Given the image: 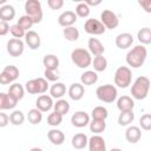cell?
Returning <instances> with one entry per match:
<instances>
[{
    "mask_svg": "<svg viewBox=\"0 0 151 151\" xmlns=\"http://www.w3.org/2000/svg\"><path fill=\"white\" fill-rule=\"evenodd\" d=\"M84 29L86 33L91 34V35H101L105 33L106 28L104 27V25L97 20V19H87L84 24Z\"/></svg>",
    "mask_w": 151,
    "mask_h": 151,
    "instance_id": "cell-9",
    "label": "cell"
},
{
    "mask_svg": "<svg viewBox=\"0 0 151 151\" xmlns=\"http://www.w3.org/2000/svg\"><path fill=\"white\" fill-rule=\"evenodd\" d=\"M132 72L127 66H119L114 72V84L120 88H126L131 85Z\"/></svg>",
    "mask_w": 151,
    "mask_h": 151,
    "instance_id": "cell-6",
    "label": "cell"
},
{
    "mask_svg": "<svg viewBox=\"0 0 151 151\" xmlns=\"http://www.w3.org/2000/svg\"><path fill=\"white\" fill-rule=\"evenodd\" d=\"M13 99H15L17 101L21 100L24 98V94H25V87L18 83H14L9 86L8 88V92H7Z\"/></svg>",
    "mask_w": 151,
    "mask_h": 151,
    "instance_id": "cell-25",
    "label": "cell"
},
{
    "mask_svg": "<svg viewBox=\"0 0 151 151\" xmlns=\"http://www.w3.org/2000/svg\"><path fill=\"white\" fill-rule=\"evenodd\" d=\"M110 151H123L122 149H118V147H113V149H111Z\"/></svg>",
    "mask_w": 151,
    "mask_h": 151,
    "instance_id": "cell-52",
    "label": "cell"
},
{
    "mask_svg": "<svg viewBox=\"0 0 151 151\" xmlns=\"http://www.w3.org/2000/svg\"><path fill=\"white\" fill-rule=\"evenodd\" d=\"M29 151H42V149H40V147H32Z\"/></svg>",
    "mask_w": 151,
    "mask_h": 151,
    "instance_id": "cell-51",
    "label": "cell"
},
{
    "mask_svg": "<svg viewBox=\"0 0 151 151\" xmlns=\"http://www.w3.org/2000/svg\"><path fill=\"white\" fill-rule=\"evenodd\" d=\"M85 4L90 7V6H97V5H100L101 1H100V0H98V1H85Z\"/></svg>",
    "mask_w": 151,
    "mask_h": 151,
    "instance_id": "cell-50",
    "label": "cell"
},
{
    "mask_svg": "<svg viewBox=\"0 0 151 151\" xmlns=\"http://www.w3.org/2000/svg\"><path fill=\"white\" fill-rule=\"evenodd\" d=\"M87 142H88V138L85 133H77L72 137V146L76 149V150H81L84 149L86 145H87Z\"/></svg>",
    "mask_w": 151,
    "mask_h": 151,
    "instance_id": "cell-28",
    "label": "cell"
},
{
    "mask_svg": "<svg viewBox=\"0 0 151 151\" xmlns=\"http://www.w3.org/2000/svg\"><path fill=\"white\" fill-rule=\"evenodd\" d=\"M137 39L138 41L144 46L151 44V29L150 27H143L138 31L137 33Z\"/></svg>",
    "mask_w": 151,
    "mask_h": 151,
    "instance_id": "cell-31",
    "label": "cell"
},
{
    "mask_svg": "<svg viewBox=\"0 0 151 151\" xmlns=\"http://www.w3.org/2000/svg\"><path fill=\"white\" fill-rule=\"evenodd\" d=\"M2 72H4L6 76H8V78H9L12 81L17 80L18 77H19V70H18V67L14 66V65H7V66L4 68Z\"/></svg>",
    "mask_w": 151,
    "mask_h": 151,
    "instance_id": "cell-40",
    "label": "cell"
},
{
    "mask_svg": "<svg viewBox=\"0 0 151 151\" xmlns=\"http://www.w3.org/2000/svg\"><path fill=\"white\" fill-rule=\"evenodd\" d=\"M25 122V114L22 111L20 110H14L11 114H9V123L12 125H15V126H19V125H22Z\"/></svg>",
    "mask_w": 151,
    "mask_h": 151,
    "instance_id": "cell-36",
    "label": "cell"
},
{
    "mask_svg": "<svg viewBox=\"0 0 151 151\" xmlns=\"http://www.w3.org/2000/svg\"><path fill=\"white\" fill-rule=\"evenodd\" d=\"M138 4L145 9V12H147V13L151 12V0H142Z\"/></svg>",
    "mask_w": 151,
    "mask_h": 151,
    "instance_id": "cell-48",
    "label": "cell"
},
{
    "mask_svg": "<svg viewBox=\"0 0 151 151\" xmlns=\"http://www.w3.org/2000/svg\"><path fill=\"white\" fill-rule=\"evenodd\" d=\"M11 83H12V80L8 78V76H6L4 72H1L0 73V84L1 85H8Z\"/></svg>",
    "mask_w": 151,
    "mask_h": 151,
    "instance_id": "cell-49",
    "label": "cell"
},
{
    "mask_svg": "<svg viewBox=\"0 0 151 151\" xmlns=\"http://www.w3.org/2000/svg\"><path fill=\"white\" fill-rule=\"evenodd\" d=\"M117 107L120 112L122 111H131L134 107V101L130 96H122L117 100Z\"/></svg>",
    "mask_w": 151,
    "mask_h": 151,
    "instance_id": "cell-23",
    "label": "cell"
},
{
    "mask_svg": "<svg viewBox=\"0 0 151 151\" xmlns=\"http://www.w3.org/2000/svg\"><path fill=\"white\" fill-rule=\"evenodd\" d=\"M66 93V86L65 84L63 83H54L51 87H50V94L52 98H55V99H61L63 96Z\"/></svg>",
    "mask_w": 151,
    "mask_h": 151,
    "instance_id": "cell-27",
    "label": "cell"
},
{
    "mask_svg": "<svg viewBox=\"0 0 151 151\" xmlns=\"http://www.w3.org/2000/svg\"><path fill=\"white\" fill-rule=\"evenodd\" d=\"M87 47H88V52L90 54H93L94 57L97 55H103L105 52V47L101 44V41L97 38H90L88 42H87Z\"/></svg>",
    "mask_w": 151,
    "mask_h": 151,
    "instance_id": "cell-16",
    "label": "cell"
},
{
    "mask_svg": "<svg viewBox=\"0 0 151 151\" xmlns=\"http://www.w3.org/2000/svg\"><path fill=\"white\" fill-rule=\"evenodd\" d=\"M71 60L79 68H86L91 65L92 57L90 52L85 48H74L71 53Z\"/></svg>",
    "mask_w": 151,
    "mask_h": 151,
    "instance_id": "cell-4",
    "label": "cell"
},
{
    "mask_svg": "<svg viewBox=\"0 0 151 151\" xmlns=\"http://www.w3.org/2000/svg\"><path fill=\"white\" fill-rule=\"evenodd\" d=\"M91 65L94 68V72H104L107 67V59L104 55H97L92 59Z\"/></svg>",
    "mask_w": 151,
    "mask_h": 151,
    "instance_id": "cell-29",
    "label": "cell"
},
{
    "mask_svg": "<svg viewBox=\"0 0 151 151\" xmlns=\"http://www.w3.org/2000/svg\"><path fill=\"white\" fill-rule=\"evenodd\" d=\"M116 46L120 50H126L129 48L132 42H133V37L131 33H127V32H124V33H120L116 37Z\"/></svg>",
    "mask_w": 151,
    "mask_h": 151,
    "instance_id": "cell-15",
    "label": "cell"
},
{
    "mask_svg": "<svg viewBox=\"0 0 151 151\" xmlns=\"http://www.w3.org/2000/svg\"><path fill=\"white\" fill-rule=\"evenodd\" d=\"M0 5H6V0H0Z\"/></svg>",
    "mask_w": 151,
    "mask_h": 151,
    "instance_id": "cell-53",
    "label": "cell"
},
{
    "mask_svg": "<svg viewBox=\"0 0 151 151\" xmlns=\"http://www.w3.org/2000/svg\"><path fill=\"white\" fill-rule=\"evenodd\" d=\"M61 122H63V116L54 111L52 113H50L47 117V124L50 126H58L61 124Z\"/></svg>",
    "mask_w": 151,
    "mask_h": 151,
    "instance_id": "cell-41",
    "label": "cell"
},
{
    "mask_svg": "<svg viewBox=\"0 0 151 151\" xmlns=\"http://www.w3.org/2000/svg\"><path fill=\"white\" fill-rule=\"evenodd\" d=\"M47 138L53 145H61L65 142V134L61 130L58 129H51L47 132Z\"/></svg>",
    "mask_w": 151,
    "mask_h": 151,
    "instance_id": "cell-22",
    "label": "cell"
},
{
    "mask_svg": "<svg viewBox=\"0 0 151 151\" xmlns=\"http://www.w3.org/2000/svg\"><path fill=\"white\" fill-rule=\"evenodd\" d=\"M77 18L78 17L73 11H65L58 17V24L64 28L70 27V26H73V24L77 21Z\"/></svg>",
    "mask_w": 151,
    "mask_h": 151,
    "instance_id": "cell-14",
    "label": "cell"
},
{
    "mask_svg": "<svg viewBox=\"0 0 151 151\" xmlns=\"http://www.w3.org/2000/svg\"><path fill=\"white\" fill-rule=\"evenodd\" d=\"M9 32H11V34H12L15 39L24 38V37H25V34H26V32H25L21 27H19L17 24H14V25L9 26Z\"/></svg>",
    "mask_w": 151,
    "mask_h": 151,
    "instance_id": "cell-43",
    "label": "cell"
},
{
    "mask_svg": "<svg viewBox=\"0 0 151 151\" xmlns=\"http://www.w3.org/2000/svg\"><path fill=\"white\" fill-rule=\"evenodd\" d=\"M76 15L79 18H86L90 15V7L85 2H79L76 7Z\"/></svg>",
    "mask_w": 151,
    "mask_h": 151,
    "instance_id": "cell-39",
    "label": "cell"
},
{
    "mask_svg": "<svg viewBox=\"0 0 151 151\" xmlns=\"http://www.w3.org/2000/svg\"><path fill=\"white\" fill-rule=\"evenodd\" d=\"M98 81V74L94 71H85L81 76H80V84L84 86H91L93 84H96Z\"/></svg>",
    "mask_w": 151,
    "mask_h": 151,
    "instance_id": "cell-26",
    "label": "cell"
},
{
    "mask_svg": "<svg viewBox=\"0 0 151 151\" xmlns=\"http://www.w3.org/2000/svg\"><path fill=\"white\" fill-rule=\"evenodd\" d=\"M71 123L76 127H85L90 123V116L85 111H77L72 114Z\"/></svg>",
    "mask_w": 151,
    "mask_h": 151,
    "instance_id": "cell-11",
    "label": "cell"
},
{
    "mask_svg": "<svg viewBox=\"0 0 151 151\" xmlns=\"http://www.w3.org/2000/svg\"><path fill=\"white\" fill-rule=\"evenodd\" d=\"M91 117H92V119H97V120H106V118L109 117V111L106 107L99 105L92 110Z\"/></svg>",
    "mask_w": 151,
    "mask_h": 151,
    "instance_id": "cell-34",
    "label": "cell"
},
{
    "mask_svg": "<svg viewBox=\"0 0 151 151\" xmlns=\"http://www.w3.org/2000/svg\"><path fill=\"white\" fill-rule=\"evenodd\" d=\"M96 94H97V98L103 101V103H113L116 99H117V96H118V91H117V87L114 85H111V84H105V85H100L97 91H96Z\"/></svg>",
    "mask_w": 151,
    "mask_h": 151,
    "instance_id": "cell-5",
    "label": "cell"
},
{
    "mask_svg": "<svg viewBox=\"0 0 151 151\" xmlns=\"http://www.w3.org/2000/svg\"><path fill=\"white\" fill-rule=\"evenodd\" d=\"M149 90H150V79L145 76H140L133 81L130 92L134 99L143 100L147 97Z\"/></svg>",
    "mask_w": 151,
    "mask_h": 151,
    "instance_id": "cell-2",
    "label": "cell"
},
{
    "mask_svg": "<svg viewBox=\"0 0 151 151\" xmlns=\"http://www.w3.org/2000/svg\"><path fill=\"white\" fill-rule=\"evenodd\" d=\"M139 126L145 130V131H149L151 129V114L150 113H145L140 117L139 119Z\"/></svg>",
    "mask_w": 151,
    "mask_h": 151,
    "instance_id": "cell-42",
    "label": "cell"
},
{
    "mask_svg": "<svg viewBox=\"0 0 151 151\" xmlns=\"http://www.w3.org/2000/svg\"><path fill=\"white\" fill-rule=\"evenodd\" d=\"M8 32H9V25H8V22L0 21V35L4 37V35H6Z\"/></svg>",
    "mask_w": 151,
    "mask_h": 151,
    "instance_id": "cell-47",
    "label": "cell"
},
{
    "mask_svg": "<svg viewBox=\"0 0 151 151\" xmlns=\"http://www.w3.org/2000/svg\"><path fill=\"white\" fill-rule=\"evenodd\" d=\"M47 5L51 9H60L64 6V0H47Z\"/></svg>",
    "mask_w": 151,
    "mask_h": 151,
    "instance_id": "cell-45",
    "label": "cell"
},
{
    "mask_svg": "<svg viewBox=\"0 0 151 151\" xmlns=\"http://www.w3.org/2000/svg\"><path fill=\"white\" fill-rule=\"evenodd\" d=\"M53 109H54V112H57V113H59L61 116H65L66 113H68L71 106H70V104H68L67 100H65V99H58L53 104Z\"/></svg>",
    "mask_w": 151,
    "mask_h": 151,
    "instance_id": "cell-32",
    "label": "cell"
},
{
    "mask_svg": "<svg viewBox=\"0 0 151 151\" xmlns=\"http://www.w3.org/2000/svg\"><path fill=\"white\" fill-rule=\"evenodd\" d=\"M88 151H106V143L99 134H93L87 142Z\"/></svg>",
    "mask_w": 151,
    "mask_h": 151,
    "instance_id": "cell-13",
    "label": "cell"
},
{
    "mask_svg": "<svg viewBox=\"0 0 151 151\" xmlns=\"http://www.w3.org/2000/svg\"><path fill=\"white\" fill-rule=\"evenodd\" d=\"M17 104H18V101L15 99H13L8 93L0 92V111L12 110L17 106Z\"/></svg>",
    "mask_w": 151,
    "mask_h": 151,
    "instance_id": "cell-20",
    "label": "cell"
},
{
    "mask_svg": "<svg viewBox=\"0 0 151 151\" xmlns=\"http://www.w3.org/2000/svg\"><path fill=\"white\" fill-rule=\"evenodd\" d=\"M88 126H90V131L91 132H93L94 134H99V133L105 131V129H106V120L92 119V120H90Z\"/></svg>",
    "mask_w": 151,
    "mask_h": 151,
    "instance_id": "cell-33",
    "label": "cell"
},
{
    "mask_svg": "<svg viewBox=\"0 0 151 151\" xmlns=\"http://www.w3.org/2000/svg\"><path fill=\"white\" fill-rule=\"evenodd\" d=\"M53 99L51 96L47 94H40L35 100V109H38L40 112H47L53 107Z\"/></svg>",
    "mask_w": 151,
    "mask_h": 151,
    "instance_id": "cell-12",
    "label": "cell"
},
{
    "mask_svg": "<svg viewBox=\"0 0 151 151\" xmlns=\"http://www.w3.org/2000/svg\"><path fill=\"white\" fill-rule=\"evenodd\" d=\"M27 119L32 125H38L42 120V112H40L38 109H31L28 111Z\"/></svg>",
    "mask_w": 151,
    "mask_h": 151,
    "instance_id": "cell-37",
    "label": "cell"
},
{
    "mask_svg": "<svg viewBox=\"0 0 151 151\" xmlns=\"http://www.w3.org/2000/svg\"><path fill=\"white\" fill-rule=\"evenodd\" d=\"M105 28L107 29H114L119 25V18L118 15L112 12L111 9H104L100 14V20H99Z\"/></svg>",
    "mask_w": 151,
    "mask_h": 151,
    "instance_id": "cell-8",
    "label": "cell"
},
{
    "mask_svg": "<svg viewBox=\"0 0 151 151\" xmlns=\"http://www.w3.org/2000/svg\"><path fill=\"white\" fill-rule=\"evenodd\" d=\"M24 38H25V42L28 45V47L31 50H38L40 47V45H41L40 35L37 32H34V31L29 29L28 32H26Z\"/></svg>",
    "mask_w": 151,
    "mask_h": 151,
    "instance_id": "cell-17",
    "label": "cell"
},
{
    "mask_svg": "<svg viewBox=\"0 0 151 151\" xmlns=\"http://www.w3.org/2000/svg\"><path fill=\"white\" fill-rule=\"evenodd\" d=\"M147 57V50L143 45H137L131 48L126 54V63L132 68H139L143 66Z\"/></svg>",
    "mask_w": 151,
    "mask_h": 151,
    "instance_id": "cell-1",
    "label": "cell"
},
{
    "mask_svg": "<svg viewBox=\"0 0 151 151\" xmlns=\"http://www.w3.org/2000/svg\"><path fill=\"white\" fill-rule=\"evenodd\" d=\"M9 123V116H7L5 112L0 111V127L7 126Z\"/></svg>",
    "mask_w": 151,
    "mask_h": 151,
    "instance_id": "cell-46",
    "label": "cell"
},
{
    "mask_svg": "<svg viewBox=\"0 0 151 151\" xmlns=\"http://www.w3.org/2000/svg\"><path fill=\"white\" fill-rule=\"evenodd\" d=\"M25 12H26V15L32 19L33 24L41 22L44 13H42V7H41L40 1H38V0H27L25 2Z\"/></svg>",
    "mask_w": 151,
    "mask_h": 151,
    "instance_id": "cell-3",
    "label": "cell"
},
{
    "mask_svg": "<svg viewBox=\"0 0 151 151\" xmlns=\"http://www.w3.org/2000/svg\"><path fill=\"white\" fill-rule=\"evenodd\" d=\"M42 64L45 66V70L50 71H58L59 67V58L55 54H46L42 59Z\"/></svg>",
    "mask_w": 151,
    "mask_h": 151,
    "instance_id": "cell-24",
    "label": "cell"
},
{
    "mask_svg": "<svg viewBox=\"0 0 151 151\" xmlns=\"http://www.w3.org/2000/svg\"><path fill=\"white\" fill-rule=\"evenodd\" d=\"M17 25H18L19 27H21L25 32H28V31H29V28H32V26H33L34 24H33L32 19L25 14V15H22V17H20V18H19V20H18Z\"/></svg>",
    "mask_w": 151,
    "mask_h": 151,
    "instance_id": "cell-38",
    "label": "cell"
},
{
    "mask_svg": "<svg viewBox=\"0 0 151 151\" xmlns=\"http://www.w3.org/2000/svg\"><path fill=\"white\" fill-rule=\"evenodd\" d=\"M125 138L131 144L138 143L140 140V138H142V130H140V127L134 126V125L129 126L126 129V131H125Z\"/></svg>",
    "mask_w": 151,
    "mask_h": 151,
    "instance_id": "cell-19",
    "label": "cell"
},
{
    "mask_svg": "<svg viewBox=\"0 0 151 151\" xmlns=\"http://www.w3.org/2000/svg\"><path fill=\"white\" fill-rule=\"evenodd\" d=\"M14 17H15V8L12 5L6 4L0 7V21L8 22V21L13 20Z\"/></svg>",
    "mask_w": 151,
    "mask_h": 151,
    "instance_id": "cell-21",
    "label": "cell"
},
{
    "mask_svg": "<svg viewBox=\"0 0 151 151\" xmlns=\"http://www.w3.org/2000/svg\"><path fill=\"white\" fill-rule=\"evenodd\" d=\"M25 90L29 94H44L48 90V83L45 78H35L26 81Z\"/></svg>",
    "mask_w": 151,
    "mask_h": 151,
    "instance_id": "cell-7",
    "label": "cell"
},
{
    "mask_svg": "<svg viewBox=\"0 0 151 151\" xmlns=\"http://www.w3.org/2000/svg\"><path fill=\"white\" fill-rule=\"evenodd\" d=\"M63 34H64V38L68 41H77L79 39V31L74 26L65 27L63 29Z\"/></svg>",
    "mask_w": 151,
    "mask_h": 151,
    "instance_id": "cell-35",
    "label": "cell"
},
{
    "mask_svg": "<svg viewBox=\"0 0 151 151\" xmlns=\"http://www.w3.org/2000/svg\"><path fill=\"white\" fill-rule=\"evenodd\" d=\"M84 94H85V88H84V86L80 83H73V84H71V86L68 88V97L72 100L78 101V100L83 99Z\"/></svg>",
    "mask_w": 151,
    "mask_h": 151,
    "instance_id": "cell-18",
    "label": "cell"
},
{
    "mask_svg": "<svg viewBox=\"0 0 151 151\" xmlns=\"http://www.w3.org/2000/svg\"><path fill=\"white\" fill-rule=\"evenodd\" d=\"M6 48H7V52L11 57H20L22 53H24V50H25V44L21 39H15V38H12L7 41V45H6Z\"/></svg>",
    "mask_w": 151,
    "mask_h": 151,
    "instance_id": "cell-10",
    "label": "cell"
},
{
    "mask_svg": "<svg viewBox=\"0 0 151 151\" xmlns=\"http://www.w3.org/2000/svg\"><path fill=\"white\" fill-rule=\"evenodd\" d=\"M44 76H45V79L47 81H53L55 83L58 79H59V76H58V72L55 73V71H50V70H45L44 72Z\"/></svg>",
    "mask_w": 151,
    "mask_h": 151,
    "instance_id": "cell-44",
    "label": "cell"
},
{
    "mask_svg": "<svg viewBox=\"0 0 151 151\" xmlns=\"http://www.w3.org/2000/svg\"><path fill=\"white\" fill-rule=\"evenodd\" d=\"M134 120V113L133 110L131 111H122L118 116V124L120 126H129Z\"/></svg>",
    "mask_w": 151,
    "mask_h": 151,
    "instance_id": "cell-30",
    "label": "cell"
}]
</instances>
